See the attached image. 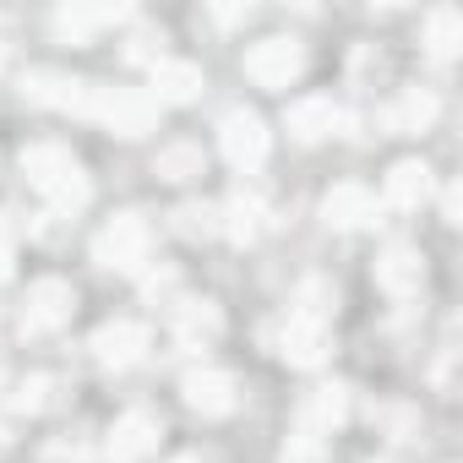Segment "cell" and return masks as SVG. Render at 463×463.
Returning <instances> with one entry per match:
<instances>
[{"label":"cell","mask_w":463,"mask_h":463,"mask_svg":"<svg viewBox=\"0 0 463 463\" xmlns=\"http://www.w3.org/2000/svg\"><path fill=\"white\" fill-rule=\"evenodd\" d=\"M147 218L142 213H120L99 229V241H93V262L109 268V273H137L147 262Z\"/></svg>","instance_id":"cell-1"},{"label":"cell","mask_w":463,"mask_h":463,"mask_svg":"<svg viewBox=\"0 0 463 463\" xmlns=\"http://www.w3.org/2000/svg\"><path fill=\"white\" fill-rule=\"evenodd\" d=\"M300 66H306V50H300V39H284V33L257 39L246 50V77L257 88H289L300 77Z\"/></svg>","instance_id":"cell-2"},{"label":"cell","mask_w":463,"mask_h":463,"mask_svg":"<svg viewBox=\"0 0 463 463\" xmlns=\"http://www.w3.org/2000/svg\"><path fill=\"white\" fill-rule=\"evenodd\" d=\"M99 115H104L109 131L126 137V142H137V137H147V131L158 126V104H153V93H142V88H104Z\"/></svg>","instance_id":"cell-3"},{"label":"cell","mask_w":463,"mask_h":463,"mask_svg":"<svg viewBox=\"0 0 463 463\" xmlns=\"http://www.w3.org/2000/svg\"><path fill=\"white\" fill-rule=\"evenodd\" d=\"M218 147H223V158L235 164V169H257L268 158V126H262V115L229 109L223 126H218Z\"/></svg>","instance_id":"cell-4"},{"label":"cell","mask_w":463,"mask_h":463,"mask_svg":"<svg viewBox=\"0 0 463 463\" xmlns=\"http://www.w3.org/2000/svg\"><path fill=\"white\" fill-rule=\"evenodd\" d=\"M71 311H77V289L66 279H39L23 300V327L28 333H55L61 322H71Z\"/></svg>","instance_id":"cell-5"},{"label":"cell","mask_w":463,"mask_h":463,"mask_svg":"<svg viewBox=\"0 0 463 463\" xmlns=\"http://www.w3.org/2000/svg\"><path fill=\"white\" fill-rule=\"evenodd\" d=\"M420 284H425V262H420L414 246H387V251L376 257V289H382V295H392V300H414Z\"/></svg>","instance_id":"cell-6"},{"label":"cell","mask_w":463,"mask_h":463,"mask_svg":"<svg viewBox=\"0 0 463 463\" xmlns=\"http://www.w3.org/2000/svg\"><path fill=\"white\" fill-rule=\"evenodd\" d=\"M284 126H289L295 142H322V137H333V131L344 126V109H338L333 99H322V93H306V99L289 104Z\"/></svg>","instance_id":"cell-7"},{"label":"cell","mask_w":463,"mask_h":463,"mask_svg":"<svg viewBox=\"0 0 463 463\" xmlns=\"http://www.w3.org/2000/svg\"><path fill=\"white\" fill-rule=\"evenodd\" d=\"M279 354H284L289 365H322V360H327V322L289 311V322H284V333H279Z\"/></svg>","instance_id":"cell-8"},{"label":"cell","mask_w":463,"mask_h":463,"mask_svg":"<svg viewBox=\"0 0 463 463\" xmlns=\"http://www.w3.org/2000/svg\"><path fill=\"white\" fill-rule=\"evenodd\" d=\"M322 218H327V229H365V223H376V196L365 185L344 180L322 196Z\"/></svg>","instance_id":"cell-9"},{"label":"cell","mask_w":463,"mask_h":463,"mask_svg":"<svg viewBox=\"0 0 463 463\" xmlns=\"http://www.w3.org/2000/svg\"><path fill=\"white\" fill-rule=\"evenodd\" d=\"M344 420H349V387L327 382V387H311V392L300 398V430H311V436H333Z\"/></svg>","instance_id":"cell-10"},{"label":"cell","mask_w":463,"mask_h":463,"mask_svg":"<svg viewBox=\"0 0 463 463\" xmlns=\"http://www.w3.org/2000/svg\"><path fill=\"white\" fill-rule=\"evenodd\" d=\"M153 447H158V414L131 409V414L115 420V430H109V458H115V463H137V458H147Z\"/></svg>","instance_id":"cell-11"},{"label":"cell","mask_w":463,"mask_h":463,"mask_svg":"<svg viewBox=\"0 0 463 463\" xmlns=\"http://www.w3.org/2000/svg\"><path fill=\"white\" fill-rule=\"evenodd\" d=\"M185 403L202 414V420H218L235 409V376L229 371H191L185 376Z\"/></svg>","instance_id":"cell-12"},{"label":"cell","mask_w":463,"mask_h":463,"mask_svg":"<svg viewBox=\"0 0 463 463\" xmlns=\"http://www.w3.org/2000/svg\"><path fill=\"white\" fill-rule=\"evenodd\" d=\"M207 88L196 61H158L153 66V104H191Z\"/></svg>","instance_id":"cell-13"},{"label":"cell","mask_w":463,"mask_h":463,"mask_svg":"<svg viewBox=\"0 0 463 463\" xmlns=\"http://www.w3.org/2000/svg\"><path fill=\"white\" fill-rule=\"evenodd\" d=\"M436 120V93L430 88H403L387 109H382V126L392 131V137H414V131H425Z\"/></svg>","instance_id":"cell-14"},{"label":"cell","mask_w":463,"mask_h":463,"mask_svg":"<svg viewBox=\"0 0 463 463\" xmlns=\"http://www.w3.org/2000/svg\"><path fill=\"white\" fill-rule=\"evenodd\" d=\"M142 349H147V327H142V322H109V327H99V338H93V354H99L104 365H115V371L137 365Z\"/></svg>","instance_id":"cell-15"},{"label":"cell","mask_w":463,"mask_h":463,"mask_svg":"<svg viewBox=\"0 0 463 463\" xmlns=\"http://www.w3.org/2000/svg\"><path fill=\"white\" fill-rule=\"evenodd\" d=\"M115 23H126V6H61L55 12V33L66 44H88L99 28H115Z\"/></svg>","instance_id":"cell-16"},{"label":"cell","mask_w":463,"mask_h":463,"mask_svg":"<svg viewBox=\"0 0 463 463\" xmlns=\"http://www.w3.org/2000/svg\"><path fill=\"white\" fill-rule=\"evenodd\" d=\"M262 218H268L262 191H241V196H229V207H223V235L241 241V246H251L262 235Z\"/></svg>","instance_id":"cell-17"},{"label":"cell","mask_w":463,"mask_h":463,"mask_svg":"<svg viewBox=\"0 0 463 463\" xmlns=\"http://www.w3.org/2000/svg\"><path fill=\"white\" fill-rule=\"evenodd\" d=\"M387 207H420L425 196H430V169L420 164V158H403V164H392L387 169Z\"/></svg>","instance_id":"cell-18"},{"label":"cell","mask_w":463,"mask_h":463,"mask_svg":"<svg viewBox=\"0 0 463 463\" xmlns=\"http://www.w3.org/2000/svg\"><path fill=\"white\" fill-rule=\"evenodd\" d=\"M66 169H77V158H71V147H61V142H28L23 147V175L44 191L50 180H61Z\"/></svg>","instance_id":"cell-19"},{"label":"cell","mask_w":463,"mask_h":463,"mask_svg":"<svg viewBox=\"0 0 463 463\" xmlns=\"http://www.w3.org/2000/svg\"><path fill=\"white\" fill-rule=\"evenodd\" d=\"M458 44H463V17L452 12V6H436L430 17H425V50H430V61H452L458 55Z\"/></svg>","instance_id":"cell-20"},{"label":"cell","mask_w":463,"mask_h":463,"mask_svg":"<svg viewBox=\"0 0 463 463\" xmlns=\"http://www.w3.org/2000/svg\"><path fill=\"white\" fill-rule=\"evenodd\" d=\"M218 327H223V317H218L213 300H185V306H175V333H180V344H207V338H218Z\"/></svg>","instance_id":"cell-21"},{"label":"cell","mask_w":463,"mask_h":463,"mask_svg":"<svg viewBox=\"0 0 463 463\" xmlns=\"http://www.w3.org/2000/svg\"><path fill=\"white\" fill-rule=\"evenodd\" d=\"M88 196H93V185H88V175H82V169H66L61 180H50V185H44V202H50L55 213H66V218H71V213H82V207H88Z\"/></svg>","instance_id":"cell-22"},{"label":"cell","mask_w":463,"mask_h":463,"mask_svg":"<svg viewBox=\"0 0 463 463\" xmlns=\"http://www.w3.org/2000/svg\"><path fill=\"white\" fill-rule=\"evenodd\" d=\"M158 175L164 180H191V175H202V147L196 142H169L164 153H158Z\"/></svg>","instance_id":"cell-23"},{"label":"cell","mask_w":463,"mask_h":463,"mask_svg":"<svg viewBox=\"0 0 463 463\" xmlns=\"http://www.w3.org/2000/svg\"><path fill=\"white\" fill-rule=\"evenodd\" d=\"M164 28H153V23H142L131 39H126V61H137V66H158L164 61Z\"/></svg>","instance_id":"cell-24"},{"label":"cell","mask_w":463,"mask_h":463,"mask_svg":"<svg viewBox=\"0 0 463 463\" xmlns=\"http://www.w3.org/2000/svg\"><path fill=\"white\" fill-rule=\"evenodd\" d=\"M175 229H180V235H213V229H218V213L213 207H196V202H185L180 213H175Z\"/></svg>","instance_id":"cell-25"},{"label":"cell","mask_w":463,"mask_h":463,"mask_svg":"<svg viewBox=\"0 0 463 463\" xmlns=\"http://www.w3.org/2000/svg\"><path fill=\"white\" fill-rule=\"evenodd\" d=\"M284 463H322V436L295 430V436H289V447H284Z\"/></svg>","instance_id":"cell-26"},{"label":"cell","mask_w":463,"mask_h":463,"mask_svg":"<svg viewBox=\"0 0 463 463\" xmlns=\"http://www.w3.org/2000/svg\"><path fill=\"white\" fill-rule=\"evenodd\" d=\"M44 392H50V382H44V376H28V382H17V392H12V409H23V414L44 409Z\"/></svg>","instance_id":"cell-27"},{"label":"cell","mask_w":463,"mask_h":463,"mask_svg":"<svg viewBox=\"0 0 463 463\" xmlns=\"http://www.w3.org/2000/svg\"><path fill=\"white\" fill-rule=\"evenodd\" d=\"M142 289H147L153 300H158V295H175V273H169V268H158V273H147V279H142Z\"/></svg>","instance_id":"cell-28"},{"label":"cell","mask_w":463,"mask_h":463,"mask_svg":"<svg viewBox=\"0 0 463 463\" xmlns=\"http://www.w3.org/2000/svg\"><path fill=\"white\" fill-rule=\"evenodd\" d=\"M458 213H463V196H458V185H447V191H441V218L458 223Z\"/></svg>","instance_id":"cell-29"},{"label":"cell","mask_w":463,"mask_h":463,"mask_svg":"<svg viewBox=\"0 0 463 463\" xmlns=\"http://www.w3.org/2000/svg\"><path fill=\"white\" fill-rule=\"evenodd\" d=\"M213 23H218V28H235V23H246V12H241V6H218Z\"/></svg>","instance_id":"cell-30"},{"label":"cell","mask_w":463,"mask_h":463,"mask_svg":"<svg viewBox=\"0 0 463 463\" xmlns=\"http://www.w3.org/2000/svg\"><path fill=\"white\" fill-rule=\"evenodd\" d=\"M6 279H12V246L0 241V284H6Z\"/></svg>","instance_id":"cell-31"},{"label":"cell","mask_w":463,"mask_h":463,"mask_svg":"<svg viewBox=\"0 0 463 463\" xmlns=\"http://www.w3.org/2000/svg\"><path fill=\"white\" fill-rule=\"evenodd\" d=\"M0 66H6V44H0Z\"/></svg>","instance_id":"cell-32"},{"label":"cell","mask_w":463,"mask_h":463,"mask_svg":"<svg viewBox=\"0 0 463 463\" xmlns=\"http://www.w3.org/2000/svg\"><path fill=\"white\" fill-rule=\"evenodd\" d=\"M180 463H202V458H180Z\"/></svg>","instance_id":"cell-33"},{"label":"cell","mask_w":463,"mask_h":463,"mask_svg":"<svg viewBox=\"0 0 463 463\" xmlns=\"http://www.w3.org/2000/svg\"><path fill=\"white\" fill-rule=\"evenodd\" d=\"M0 441H6V436H0Z\"/></svg>","instance_id":"cell-34"}]
</instances>
